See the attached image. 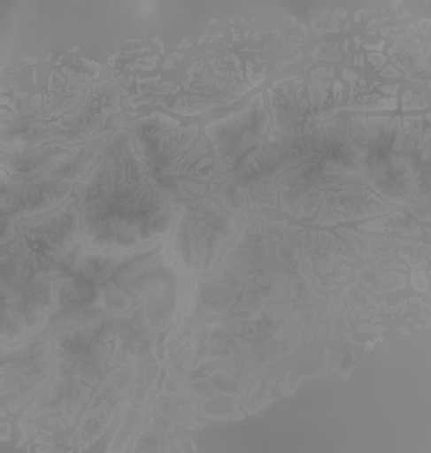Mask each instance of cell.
I'll use <instances>...</instances> for the list:
<instances>
[{
	"label": "cell",
	"instance_id": "cell-1",
	"mask_svg": "<svg viewBox=\"0 0 431 453\" xmlns=\"http://www.w3.org/2000/svg\"><path fill=\"white\" fill-rule=\"evenodd\" d=\"M82 187V233L93 247H135L172 226V199L130 144L108 152Z\"/></svg>",
	"mask_w": 431,
	"mask_h": 453
},
{
	"label": "cell",
	"instance_id": "cell-2",
	"mask_svg": "<svg viewBox=\"0 0 431 453\" xmlns=\"http://www.w3.org/2000/svg\"><path fill=\"white\" fill-rule=\"evenodd\" d=\"M139 150L152 178L170 199L183 197L187 188H199L207 173L203 166L211 163L205 144L194 130L146 127L139 132Z\"/></svg>",
	"mask_w": 431,
	"mask_h": 453
},
{
	"label": "cell",
	"instance_id": "cell-3",
	"mask_svg": "<svg viewBox=\"0 0 431 453\" xmlns=\"http://www.w3.org/2000/svg\"><path fill=\"white\" fill-rule=\"evenodd\" d=\"M231 229L223 212L211 209H190L178 226L177 245L189 271H197L214 257L227 231Z\"/></svg>",
	"mask_w": 431,
	"mask_h": 453
}]
</instances>
